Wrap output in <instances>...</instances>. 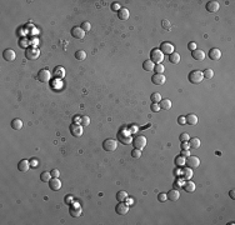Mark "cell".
<instances>
[{"label": "cell", "instance_id": "cell-22", "mask_svg": "<svg viewBox=\"0 0 235 225\" xmlns=\"http://www.w3.org/2000/svg\"><path fill=\"white\" fill-rule=\"evenodd\" d=\"M184 189H185V191H188V193H194L195 191V188H196V185H195V183H193L191 180H188L186 183H184Z\"/></svg>", "mask_w": 235, "mask_h": 225}, {"label": "cell", "instance_id": "cell-57", "mask_svg": "<svg viewBox=\"0 0 235 225\" xmlns=\"http://www.w3.org/2000/svg\"><path fill=\"white\" fill-rule=\"evenodd\" d=\"M175 174H176V175H180V174H183V173H181V170L176 169V170H175Z\"/></svg>", "mask_w": 235, "mask_h": 225}, {"label": "cell", "instance_id": "cell-35", "mask_svg": "<svg viewBox=\"0 0 235 225\" xmlns=\"http://www.w3.org/2000/svg\"><path fill=\"white\" fill-rule=\"evenodd\" d=\"M203 76L205 79H211L214 76V71H213L211 69H205L204 71H203Z\"/></svg>", "mask_w": 235, "mask_h": 225}, {"label": "cell", "instance_id": "cell-14", "mask_svg": "<svg viewBox=\"0 0 235 225\" xmlns=\"http://www.w3.org/2000/svg\"><path fill=\"white\" fill-rule=\"evenodd\" d=\"M49 186L53 191H58L61 189V181L59 180V178H51V180L49 181Z\"/></svg>", "mask_w": 235, "mask_h": 225}, {"label": "cell", "instance_id": "cell-45", "mask_svg": "<svg viewBox=\"0 0 235 225\" xmlns=\"http://www.w3.org/2000/svg\"><path fill=\"white\" fill-rule=\"evenodd\" d=\"M158 199H159V201L160 203H164V201H166L168 200V196H166V194H159V196H158Z\"/></svg>", "mask_w": 235, "mask_h": 225}, {"label": "cell", "instance_id": "cell-56", "mask_svg": "<svg viewBox=\"0 0 235 225\" xmlns=\"http://www.w3.org/2000/svg\"><path fill=\"white\" fill-rule=\"evenodd\" d=\"M230 198L235 199V191H234V190H230Z\"/></svg>", "mask_w": 235, "mask_h": 225}, {"label": "cell", "instance_id": "cell-20", "mask_svg": "<svg viewBox=\"0 0 235 225\" xmlns=\"http://www.w3.org/2000/svg\"><path fill=\"white\" fill-rule=\"evenodd\" d=\"M191 55H193V58H194L195 60H198V61H203V60L205 59V53L203 51V50H200V49L193 50V51H191Z\"/></svg>", "mask_w": 235, "mask_h": 225}, {"label": "cell", "instance_id": "cell-11", "mask_svg": "<svg viewBox=\"0 0 235 225\" xmlns=\"http://www.w3.org/2000/svg\"><path fill=\"white\" fill-rule=\"evenodd\" d=\"M70 215H71L73 218H78L81 215V208H80L79 203H73L71 206H70Z\"/></svg>", "mask_w": 235, "mask_h": 225}, {"label": "cell", "instance_id": "cell-47", "mask_svg": "<svg viewBox=\"0 0 235 225\" xmlns=\"http://www.w3.org/2000/svg\"><path fill=\"white\" fill-rule=\"evenodd\" d=\"M50 174H51V176H53V178H59L60 171H59L58 169H53L51 171H50Z\"/></svg>", "mask_w": 235, "mask_h": 225}, {"label": "cell", "instance_id": "cell-49", "mask_svg": "<svg viewBox=\"0 0 235 225\" xmlns=\"http://www.w3.org/2000/svg\"><path fill=\"white\" fill-rule=\"evenodd\" d=\"M190 148V144L188 141H181V149L183 150H189Z\"/></svg>", "mask_w": 235, "mask_h": 225}, {"label": "cell", "instance_id": "cell-41", "mask_svg": "<svg viewBox=\"0 0 235 225\" xmlns=\"http://www.w3.org/2000/svg\"><path fill=\"white\" fill-rule=\"evenodd\" d=\"M183 174H184V178L186 179V180L193 176V171H191V169H190V168L186 169V170H184V173H183Z\"/></svg>", "mask_w": 235, "mask_h": 225}, {"label": "cell", "instance_id": "cell-18", "mask_svg": "<svg viewBox=\"0 0 235 225\" xmlns=\"http://www.w3.org/2000/svg\"><path fill=\"white\" fill-rule=\"evenodd\" d=\"M3 56H4V59L6 60V61H14L15 58H16V54H15V51L13 49H6L3 53Z\"/></svg>", "mask_w": 235, "mask_h": 225}, {"label": "cell", "instance_id": "cell-19", "mask_svg": "<svg viewBox=\"0 0 235 225\" xmlns=\"http://www.w3.org/2000/svg\"><path fill=\"white\" fill-rule=\"evenodd\" d=\"M168 196V200H170V201H178V199L180 198V193H179V189H173L170 190V191L166 194Z\"/></svg>", "mask_w": 235, "mask_h": 225}, {"label": "cell", "instance_id": "cell-26", "mask_svg": "<svg viewBox=\"0 0 235 225\" xmlns=\"http://www.w3.org/2000/svg\"><path fill=\"white\" fill-rule=\"evenodd\" d=\"M159 105H160V108L161 109H164V110H169V109H171V100H169V99H161V101L159 103Z\"/></svg>", "mask_w": 235, "mask_h": 225}, {"label": "cell", "instance_id": "cell-7", "mask_svg": "<svg viewBox=\"0 0 235 225\" xmlns=\"http://www.w3.org/2000/svg\"><path fill=\"white\" fill-rule=\"evenodd\" d=\"M185 164L188 165V168L195 169V168H198L199 165H200V160H199L198 156H193V155H189L188 159L185 160Z\"/></svg>", "mask_w": 235, "mask_h": 225}, {"label": "cell", "instance_id": "cell-50", "mask_svg": "<svg viewBox=\"0 0 235 225\" xmlns=\"http://www.w3.org/2000/svg\"><path fill=\"white\" fill-rule=\"evenodd\" d=\"M111 9L114 10V11H119V10H120V9H121V8H120V5H119V3H114V4L111 5Z\"/></svg>", "mask_w": 235, "mask_h": 225}, {"label": "cell", "instance_id": "cell-32", "mask_svg": "<svg viewBox=\"0 0 235 225\" xmlns=\"http://www.w3.org/2000/svg\"><path fill=\"white\" fill-rule=\"evenodd\" d=\"M189 144H190V148L198 149V148L200 146V140H199L198 138H193V139L189 140Z\"/></svg>", "mask_w": 235, "mask_h": 225}, {"label": "cell", "instance_id": "cell-21", "mask_svg": "<svg viewBox=\"0 0 235 225\" xmlns=\"http://www.w3.org/2000/svg\"><path fill=\"white\" fill-rule=\"evenodd\" d=\"M219 8H220V5L218 1H209L206 4V10L209 13H218Z\"/></svg>", "mask_w": 235, "mask_h": 225}, {"label": "cell", "instance_id": "cell-55", "mask_svg": "<svg viewBox=\"0 0 235 225\" xmlns=\"http://www.w3.org/2000/svg\"><path fill=\"white\" fill-rule=\"evenodd\" d=\"M125 201H126V203H128V205L130 206V205H133V204H134V199H133V198H129V196H128V199L125 200Z\"/></svg>", "mask_w": 235, "mask_h": 225}, {"label": "cell", "instance_id": "cell-27", "mask_svg": "<svg viewBox=\"0 0 235 225\" xmlns=\"http://www.w3.org/2000/svg\"><path fill=\"white\" fill-rule=\"evenodd\" d=\"M51 174H50V171H43L41 174H40V180L44 183H49L50 180H51Z\"/></svg>", "mask_w": 235, "mask_h": 225}, {"label": "cell", "instance_id": "cell-17", "mask_svg": "<svg viewBox=\"0 0 235 225\" xmlns=\"http://www.w3.org/2000/svg\"><path fill=\"white\" fill-rule=\"evenodd\" d=\"M209 58L211 59V60H214V61H216V60H219L220 58H221V51L218 49V48H213V49H210L209 50Z\"/></svg>", "mask_w": 235, "mask_h": 225}, {"label": "cell", "instance_id": "cell-42", "mask_svg": "<svg viewBox=\"0 0 235 225\" xmlns=\"http://www.w3.org/2000/svg\"><path fill=\"white\" fill-rule=\"evenodd\" d=\"M150 109H151V111H154V113H159V110L161 109V108H160V105H159V104L153 103V104H151V106H150Z\"/></svg>", "mask_w": 235, "mask_h": 225}, {"label": "cell", "instance_id": "cell-23", "mask_svg": "<svg viewBox=\"0 0 235 225\" xmlns=\"http://www.w3.org/2000/svg\"><path fill=\"white\" fill-rule=\"evenodd\" d=\"M185 119H186V124L189 125H196L199 119L195 114H188V116H185Z\"/></svg>", "mask_w": 235, "mask_h": 225}, {"label": "cell", "instance_id": "cell-16", "mask_svg": "<svg viewBox=\"0 0 235 225\" xmlns=\"http://www.w3.org/2000/svg\"><path fill=\"white\" fill-rule=\"evenodd\" d=\"M30 166H31V165H30V161L26 160V159L20 160V163L18 164V169H19L20 173H28V170H29Z\"/></svg>", "mask_w": 235, "mask_h": 225}, {"label": "cell", "instance_id": "cell-9", "mask_svg": "<svg viewBox=\"0 0 235 225\" xmlns=\"http://www.w3.org/2000/svg\"><path fill=\"white\" fill-rule=\"evenodd\" d=\"M70 133H71L73 136L75 138H79L83 135V126L80 124H71L70 125Z\"/></svg>", "mask_w": 235, "mask_h": 225}, {"label": "cell", "instance_id": "cell-10", "mask_svg": "<svg viewBox=\"0 0 235 225\" xmlns=\"http://www.w3.org/2000/svg\"><path fill=\"white\" fill-rule=\"evenodd\" d=\"M160 51H161L163 54H171L174 53V45L171 43H168V41H164L161 43V45H160Z\"/></svg>", "mask_w": 235, "mask_h": 225}, {"label": "cell", "instance_id": "cell-37", "mask_svg": "<svg viewBox=\"0 0 235 225\" xmlns=\"http://www.w3.org/2000/svg\"><path fill=\"white\" fill-rule=\"evenodd\" d=\"M164 70H165V68H164L163 64H156V65H155V68H154L155 74H163Z\"/></svg>", "mask_w": 235, "mask_h": 225}, {"label": "cell", "instance_id": "cell-36", "mask_svg": "<svg viewBox=\"0 0 235 225\" xmlns=\"http://www.w3.org/2000/svg\"><path fill=\"white\" fill-rule=\"evenodd\" d=\"M185 160H186V159L180 155V156H178L176 159H175V164H176V166H184V165H185Z\"/></svg>", "mask_w": 235, "mask_h": 225}, {"label": "cell", "instance_id": "cell-12", "mask_svg": "<svg viewBox=\"0 0 235 225\" xmlns=\"http://www.w3.org/2000/svg\"><path fill=\"white\" fill-rule=\"evenodd\" d=\"M115 210H116V213L119 215H126L129 213V205L125 204L124 201H119V204L116 205Z\"/></svg>", "mask_w": 235, "mask_h": 225}, {"label": "cell", "instance_id": "cell-13", "mask_svg": "<svg viewBox=\"0 0 235 225\" xmlns=\"http://www.w3.org/2000/svg\"><path fill=\"white\" fill-rule=\"evenodd\" d=\"M71 35H73L75 39L81 40V39L85 38V31L81 29V26H74V28L71 29Z\"/></svg>", "mask_w": 235, "mask_h": 225}, {"label": "cell", "instance_id": "cell-44", "mask_svg": "<svg viewBox=\"0 0 235 225\" xmlns=\"http://www.w3.org/2000/svg\"><path fill=\"white\" fill-rule=\"evenodd\" d=\"M180 140H181V141H189V140H190L189 134L188 133H183L181 135H180Z\"/></svg>", "mask_w": 235, "mask_h": 225}, {"label": "cell", "instance_id": "cell-6", "mask_svg": "<svg viewBox=\"0 0 235 225\" xmlns=\"http://www.w3.org/2000/svg\"><path fill=\"white\" fill-rule=\"evenodd\" d=\"M50 78H51V73H50L48 69H41L38 73V80L41 83H49Z\"/></svg>", "mask_w": 235, "mask_h": 225}, {"label": "cell", "instance_id": "cell-40", "mask_svg": "<svg viewBox=\"0 0 235 225\" xmlns=\"http://www.w3.org/2000/svg\"><path fill=\"white\" fill-rule=\"evenodd\" d=\"M131 156H133L134 159H139L140 156H141V150H139V149H134L133 151H131Z\"/></svg>", "mask_w": 235, "mask_h": 225}, {"label": "cell", "instance_id": "cell-25", "mask_svg": "<svg viewBox=\"0 0 235 225\" xmlns=\"http://www.w3.org/2000/svg\"><path fill=\"white\" fill-rule=\"evenodd\" d=\"M143 68L145 71H154V68H155V64L151 61V60H145L143 63Z\"/></svg>", "mask_w": 235, "mask_h": 225}, {"label": "cell", "instance_id": "cell-15", "mask_svg": "<svg viewBox=\"0 0 235 225\" xmlns=\"http://www.w3.org/2000/svg\"><path fill=\"white\" fill-rule=\"evenodd\" d=\"M166 81V78L164 76L163 74H154L151 76V83L155 85H163Z\"/></svg>", "mask_w": 235, "mask_h": 225}, {"label": "cell", "instance_id": "cell-5", "mask_svg": "<svg viewBox=\"0 0 235 225\" xmlns=\"http://www.w3.org/2000/svg\"><path fill=\"white\" fill-rule=\"evenodd\" d=\"M134 148L135 149H139V150H143L145 146H146V138L143 136V135H138L135 139H133V143Z\"/></svg>", "mask_w": 235, "mask_h": 225}, {"label": "cell", "instance_id": "cell-28", "mask_svg": "<svg viewBox=\"0 0 235 225\" xmlns=\"http://www.w3.org/2000/svg\"><path fill=\"white\" fill-rule=\"evenodd\" d=\"M54 75L56 78H64L65 76V69L64 68H61V66H56L55 68V70H54Z\"/></svg>", "mask_w": 235, "mask_h": 225}, {"label": "cell", "instance_id": "cell-46", "mask_svg": "<svg viewBox=\"0 0 235 225\" xmlns=\"http://www.w3.org/2000/svg\"><path fill=\"white\" fill-rule=\"evenodd\" d=\"M65 203L69 204V205H71L74 203V199H73L71 195H66V196H65Z\"/></svg>", "mask_w": 235, "mask_h": 225}, {"label": "cell", "instance_id": "cell-8", "mask_svg": "<svg viewBox=\"0 0 235 225\" xmlns=\"http://www.w3.org/2000/svg\"><path fill=\"white\" fill-rule=\"evenodd\" d=\"M25 56H26V59H29V60H36L40 56V51L36 48H29V49H26Z\"/></svg>", "mask_w": 235, "mask_h": 225}, {"label": "cell", "instance_id": "cell-30", "mask_svg": "<svg viewBox=\"0 0 235 225\" xmlns=\"http://www.w3.org/2000/svg\"><path fill=\"white\" fill-rule=\"evenodd\" d=\"M169 61L171 64H178L180 61V55L178 53H171L169 55Z\"/></svg>", "mask_w": 235, "mask_h": 225}, {"label": "cell", "instance_id": "cell-4", "mask_svg": "<svg viewBox=\"0 0 235 225\" xmlns=\"http://www.w3.org/2000/svg\"><path fill=\"white\" fill-rule=\"evenodd\" d=\"M103 148H104L105 151L113 153V151H115V150L118 149V143L115 141L114 139H106V140H105V141L103 143Z\"/></svg>", "mask_w": 235, "mask_h": 225}, {"label": "cell", "instance_id": "cell-34", "mask_svg": "<svg viewBox=\"0 0 235 225\" xmlns=\"http://www.w3.org/2000/svg\"><path fill=\"white\" fill-rule=\"evenodd\" d=\"M75 58L78 60H85L86 59V53H85L84 50H78V51L75 53Z\"/></svg>", "mask_w": 235, "mask_h": 225}, {"label": "cell", "instance_id": "cell-51", "mask_svg": "<svg viewBox=\"0 0 235 225\" xmlns=\"http://www.w3.org/2000/svg\"><path fill=\"white\" fill-rule=\"evenodd\" d=\"M30 165L35 168V166H38V165H39V161H38L36 159H33V160H30Z\"/></svg>", "mask_w": 235, "mask_h": 225}, {"label": "cell", "instance_id": "cell-39", "mask_svg": "<svg viewBox=\"0 0 235 225\" xmlns=\"http://www.w3.org/2000/svg\"><path fill=\"white\" fill-rule=\"evenodd\" d=\"M81 29L84 30L85 33H88V31H90V29H91V25H90L89 21H84V23L81 24Z\"/></svg>", "mask_w": 235, "mask_h": 225}, {"label": "cell", "instance_id": "cell-29", "mask_svg": "<svg viewBox=\"0 0 235 225\" xmlns=\"http://www.w3.org/2000/svg\"><path fill=\"white\" fill-rule=\"evenodd\" d=\"M11 128L14 129V130H20L23 128V121L20 119H14L13 121H11Z\"/></svg>", "mask_w": 235, "mask_h": 225}, {"label": "cell", "instance_id": "cell-2", "mask_svg": "<svg viewBox=\"0 0 235 225\" xmlns=\"http://www.w3.org/2000/svg\"><path fill=\"white\" fill-rule=\"evenodd\" d=\"M150 60L156 65V64H161L164 60V54L160 51V49H153L151 53H150Z\"/></svg>", "mask_w": 235, "mask_h": 225}, {"label": "cell", "instance_id": "cell-48", "mask_svg": "<svg viewBox=\"0 0 235 225\" xmlns=\"http://www.w3.org/2000/svg\"><path fill=\"white\" fill-rule=\"evenodd\" d=\"M178 123L180 125H185V124H186V119H185V116H179L178 118Z\"/></svg>", "mask_w": 235, "mask_h": 225}, {"label": "cell", "instance_id": "cell-43", "mask_svg": "<svg viewBox=\"0 0 235 225\" xmlns=\"http://www.w3.org/2000/svg\"><path fill=\"white\" fill-rule=\"evenodd\" d=\"M90 124V118L89 116H83L81 118V125L83 126H88Z\"/></svg>", "mask_w": 235, "mask_h": 225}, {"label": "cell", "instance_id": "cell-58", "mask_svg": "<svg viewBox=\"0 0 235 225\" xmlns=\"http://www.w3.org/2000/svg\"><path fill=\"white\" fill-rule=\"evenodd\" d=\"M131 130L133 131H136V126H131Z\"/></svg>", "mask_w": 235, "mask_h": 225}, {"label": "cell", "instance_id": "cell-31", "mask_svg": "<svg viewBox=\"0 0 235 225\" xmlns=\"http://www.w3.org/2000/svg\"><path fill=\"white\" fill-rule=\"evenodd\" d=\"M128 193L126 191H124V190H121V191H119L118 194H116V199H118V201H125V200L128 199Z\"/></svg>", "mask_w": 235, "mask_h": 225}, {"label": "cell", "instance_id": "cell-38", "mask_svg": "<svg viewBox=\"0 0 235 225\" xmlns=\"http://www.w3.org/2000/svg\"><path fill=\"white\" fill-rule=\"evenodd\" d=\"M161 26H163L165 30H170V29H171V23H170L169 20L165 19V20H163V21H161Z\"/></svg>", "mask_w": 235, "mask_h": 225}, {"label": "cell", "instance_id": "cell-54", "mask_svg": "<svg viewBox=\"0 0 235 225\" xmlns=\"http://www.w3.org/2000/svg\"><path fill=\"white\" fill-rule=\"evenodd\" d=\"M189 155H190V151H189V150H183V151H181V156H184V158L189 156Z\"/></svg>", "mask_w": 235, "mask_h": 225}, {"label": "cell", "instance_id": "cell-24", "mask_svg": "<svg viewBox=\"0 0 235 225\" xmlns=\"http://www.w3.org/2000/svg\"><path fill=\"white\" fill-rule=\"evenodd\" d=\"M129 10L128 9H125V8H121L118 11V16H119V19L120 20H128L129 19Z\"/></svg>", "mask_w": 235, "mask_h": 225}, {"label": "cell", "instance_id": "cell-33", "mask_svg": "<svg viewBox=\"0 0 235 225\" xmlns=\"http://www.w3.org/2000/svg\"><path fill=\"white\" fill-rule=\"evenodd\" d=\"M150 100H151V103L159 104L160 101H161V95H160L159 93H153L151 96H150Z\"/></svg>", "mask_w": 235, "mask_h": 225}, {"label": "cell", "instance_id": "cell-52", "mask_svg": "<svg viewBox=\"0 0 235 225\" xmlns=\"http://www.w3.org/2000/svg\"><path fill=\"white\" fill-rule=\"evenodd\" d=\"M74 124H80V125H81V118L75 116V118H74Z\"/></svg>", "mask_w": 235, "mask_h": 225}, {"label": "cell", "instance_id": "cell-3", "mask_svg": "<svg viewBox=\"0 0 235 225\" xmlns=\"http://www.w3.org/2000/svg\"><path fill=\"white\" fill-rule=\"evenodd\" d=\"M203 80H204L203 71H200V70H193L189 74V81L191 84H200Z\"/></svg>", "mask_w": 235, "mask_h": 225}, {"label": "cell", "instance_id": "cell-1", "mask_svg": "<svg viewBox=\"0 0 235 225\" xmlns=\"http://www.w3.org/2000/svg\"><path fill=\"white\" fill-rule=\"evenodd\" d=\"M118 140H119V143H121L124 145L131 144L133 143L131 133H130L129 130H121V131L118 133Z\"/></svg>", "mask_w": 235, "mask_h": 225}, {"label": "cell", "instance_id": "cell-53", "mask_svg": "<svg viewBox=\"0 0 235 225\" xmlns=\"http://www.w3.org/2000/svg\"><path fill=\"white\" fill-rule=\"evenodd\" d=\"M189 48H190V49H191V51H193V50H195V49H196V43H194V41H191V43H190V44H189Z\"/></svg>", "mask_w": 235, "mask_h": 225}]
</instances>
